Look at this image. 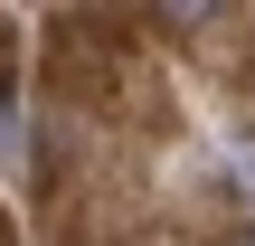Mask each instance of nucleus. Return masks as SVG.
<instances>
[{"label": "nucleus", "instance_id": "nucleus-1", "mask_svg": "<svg viewBox=\"0 0 255 246\" xmlns=\"http://www.w3.org/2000/svg\"><path fill=\"white\" fill-rule=\"evenodd\" d=\"M9 95H19V38L0 28V114H9Z\"/></svg>", "mask_w": 255, "mask_h": 246}, {"label": "nucleus", "instance_id": "nucleus-2", "mask_svg": "<svg viewBox=\"0 0 255 246\" xmlns=\"http://www.w3.org/2000/svg\"><path fill=\"white\" fill-rule=\"evenodd\" d=\"M227 246H255V228H246V237H227Z\"/></svg>", "mask_w": 255, "mask_h": 246}]
</instances>
